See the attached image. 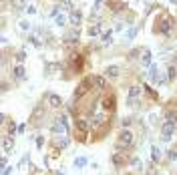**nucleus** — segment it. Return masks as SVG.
<instances>
[{"label": "nucleus", "mask_w": 177, "mask_h": 175, "mask_svg": "<svg viewBox=\"0 0 177 175\" xmlns=\"http://www.w3.org/2000/svg\"><path fill=\"white\" fill-rule=\"evenodd\" d=\"M42 143H44V139H42V137H39V139H36V145L42 147Z\"/></svg>", "instance_id": "nucleus-28"}, {"label": "nucleus", "mask_w": 177, "mask_h": 175, "mask_svg": "<svg viewBox=\"0 0 177 175\" xmlns=\"http://www.w3.org/2000/svg\"><path fill=\"white\" fill-rule=\"evenodd\" d=\"M89 129H91V123L85 121V119H77L75 121V133H77V139L85 141V137L89 135Z\"/></svg>", "instance_id": "nucleus-1"}, {"label": "nucleus", "mask_w": 177, "mask_h": 175, "mask_svg": "<svg viewBox=\"0 0 177 175\" xmlns=\"http://www.w3.org/2000/svg\"><path fill=\"white\" fill-rule=\"evenodd\" d=\"M93 87H97V91H105L107 89V78L103 75H93Z\"/></svg>", "instance_id": "nucleus-4"}, {"label": "nucleus", "mask_w": 177, "mask_h": 175, "mask_svg": "<svg viewBox=\"0 0 177 175\" xmlns=\"http://www.w3.org/2000/svg\"><path fill=\"white\" fill-rule=\"evenodd\" d=\"M30 40H32L34 46H40V42H39V38H36V36H30Z\"/></svg>", "instance_id": "nucleus-27"}, {"label": "nucleus", "mask_w": 177, "mask_h": 175, "mask_svg": "<svg viewBox=\"0 0 177 175\" xmlns=\"http://www.w3.org/2000/svg\"><path fill=\"white\" fill-rule=\"evenodd\" d=\"M121 125H123V127H125V129H127V127H129V125H131V119H123V121H121Z\"/></svg>", "instance_id": "nucleus-25"}, {"label": "nucleus", "mask_w": 177, "mask_h": 175, "mask_svg": "<svg viewBox=\"0 0 177 175\" xmlns=\"http://www.w3.org/2000/svg\"><path fill=\"white\" fill-rule=\"evenodd\" d=\"M171 2H177V0H171Z\"/></svg>", "instance_id": "nucleus-29"}, {"label": "nucleus", "mask_w": 177, "mask_h": 175, "mask_svg": "<svg viewBox=\"0 0 177 175\" xmlns=\"http://www.w3.org/2000/svg\"><path fill=\"white\" fill-rule=\"evenodd\" d=\"M159 32H161V34H169V32H171V24H169L167 20H161V22H159Z\"/></svg>", "instance_id": "nucleus-12"}, {"label": "nucleus", "mask_w": 177, "mask_h": 175, "mask_svg": "<svg viewBox=\"0 0 177 175\" xmlns=\"http://www.w3.org/2000/svg\"><path fill=\"white\" fill-rule=\"evenodd\" d=\"M139 95H141V87H131L127 91V107H137Z\"/></svg>", "instance_id": "nucleus-3"}, {"label": "nucleus", "mask_w": 177, "mask_h": 175, "mask_svg": "<svg viewBox=\"0 0 177 175\" xmlns=\"http://www.w3.org/2000/svg\"><path fill=\"white\" fill-rule=\"evenodd\" d=\"M167 153H169V159H171V161L177 159V151H167Z\"/></svg>", "instance_id": "nucleus-24"}, {"label": "nucleus", "mask_w": 177, "mask_h": 175, "mask_svg": "<svg viewBox=\"0 0 177 175\" xmlns=\"http://www.w3.org/2000/svg\"><path fill=\"white\" fill-rule=\"evenodd\" d=\"M24 60H26V53H24V50L16 53V63H24Z\"/></svg>", "instance_id": "nucleus-19"}, {"label": "nucleus", "mask_w": 177, "mask_h": 175, "mask_svg": "<svg viewBox=\"0 0 177 175\" xmlns=\"http://www.w3.org/2000/svg\"><path fill=\"white\" fill-rule=\"evenodd\" d=\"M10 171H12V167H8V165H6L4 169H2V175H10Z\"/></svg>", "instance_id": "nucleus-26"}, {"label": "nucleus", "mask_w": 177, "mask_h": 175, "mask_svg": "<svg viewBox=\"0 0 177 175\" xmlns=\"http://www.w3.org/2000/svg\"><path fill=\"white\" fill-rule=\"evenodd\" d=\"M46 101H48V105H50L53 109L62 107V99L58 97V95H54V93H48V95H46Z\"/></svg>", "instance_id": "nucleus-6"}, {"label": "nucleus", "mask_w": 177, "mask_h": 175, "mask_svg": "<svg viewBox=\"0 0 177 175\" xmlns=\"http://www.w3.org/2000/svg\"><path fill=\"white\" fill-rule=\"evenodd\" d=\"M12 147H14V137H12V135H4V137H2V151L8 153Z\"/></svg>", "instance_id": "nucleus-7"}, {"label": "nucleus", "mask_w": 177, "mask_h": 175, "mask_svg": "<svg viewBox=\"0 0 177 175\" xmlns=\"http://www.w3.org/2000/svg\"><path fill=\"white\" fill-rule=\"evenodd\" d=\"M111 38H113V32H111V30L103 34V42H105V44H109V42H111Z\"/></svg>", "instance_id": "nucleus-20"}, {"label": "nucleus", "mask_w": 177, "mask_h": 175, "mask_svg": "<svg viewBox=\"0 0 177 175\" xmlns=\"http://www.w3.org/2000/svg\"><path fill=\"white\" fill-rule=\"evenodd\" d=\"M103 103H105V105H103V107L107 109V111H113V109H115V97H113V95H107L105 99H103Z\"/></svg>", "instance_id": "nucleus-9"}, {"label": "nucleus", "mask_w": 177, "mask_h": 175, "mask_svg": "<svg viewBox=\"0 0 177 175\" xmlns=\"http://www.w3.org/2000/svg\"><path fill=\"white\" fill-rule=\"evenodd\" d=\"M81 20H83V14L79 12V10H72V12H71V22L79 26V24H81Z\"/></svg>", "instance_id": "nucleus-11"}, {"label": "nucleus", "mask_w": 177, "mask_h": 175, "mask_svg": "<svg viewBox=\"0 0 177 175\" xmlns=\"http://www.w3.org/2000/svg\"><path fill=\"white\" fill-rule=\"evenodd\" d=\"M151 159H153L155 163H157V161L161 159V151H159V147H155V145L151 147Z\"/></svg>", "instance_id": "nucleus-14"}, {"label": "nucleus", "mask_w": 177, "mask_h": 175, "mask_svg": "<svg viewBox=\"0 0 177 175\" xmlns=\"http://www.w3.org/2000/svg\"><path fill=\"white\" fill-rule=\"evenodd\" d=\"M135 34H137V28H129V30H127V34H125V38H127V40H133Z\"/></svg>", "instance_id": "nucleus-18"}, {"label": "nucleus", "mask_w": 177, "mask_h": 175, "mask_svg": "<svg viewBox=\"0 0 177 175\" xmlns=\"http://www.w3.org/2000/svg\"><path fill=\"white\" fill-rule=\"evenodd\" d=\"M173 133H175V125H173V123H165V125L161 127V135H163V139H165V141H169V139H171Z\"/></svg>", "instance_id": "nucleus-5"}, {"label": "nucleus", "mask_w": 177, "mask_h": 175, "mask_svg": "<svg viewBox=\"0 0 177 175\" xmlns=\"http://www.w3.org/2000/svg\"><path fill=\"white\" fill-rule=\"evenodd\" d=\"M133 145V133L127 129V131H121L119 133V139H117V149H125V147H131Z\"/></svg>", "instance_id": "nucleus-2"}, {"label": "nucleus", "mask_w": 177, "mask_h": 175, "mask_svg": "<svg viewBox=\"0 0 177 175\" xmlns=\"http://www.w3.org/2000/svg\"><path fill=\"white\" fill-rule=\"evenodd\" d=\"M99 32H101V24H95V26L89 28V36H97Z\"/></svg>", "instance_id": "nucleus-17"}, {"label": "nucleus", "mask_w": 177, "mask_h": 175, "mask_svg": "<svg viewBox=\"0 0 177 175\" xmlns=\"http://www.w3.org/2000/svg\"><path fill=\"white\" fill-rule=\"evenodd\" d=\"M14 77L18 78V81H22V78L26 77V71H24L22 64H16V67H14Z\"/></svg>", "instance_id": "nucleus-10"}, {"label": "nucleus", "mask_w": 177, "mask_h": 175, "mask_svg": "<svg viewBox=\"0 0 177 175\" xmlns=\"http://www.w3.org/2000/svg\"><path fill=\"white\" fill-rule=\"evenodd\" d=\"M67 24V16H57V26H65Z\"/></svg>", "instance_id": "nucleus-21"}, {"label": "nucleus", "mask_w": 177, "mask_h": 175, "mask_svg": "<svg viewBox=\"0 0 177 175\" xmlns=\"http://www.w3.org/2000/svg\"><path fill=\"white\" fill-rule=\"evenodd\" d=\"M12 6H18V10H20L24 6V2H22V0H12Z\"/></svg>", "instance_id": "nucleus-22"}, {"label": "nucleus", "mask_w": 177, "mask_h": 175, "mask_svg": "<svg viewBox=\"0 0 177 175\" xmlns=\"http://www.w3.org/2000/svg\"><path fill=\"white\" fill-rule=\"evenodd\" d=\"M87 165V159L85 157H77V159H75V167H79V169H83V167Z\"/></svg>", "instance_id": "nucleus-16"}, {"label": "nucleus", "mask_w": 177, "mask_h": 175, "mask_svg": "<svg viewBox=\"0 0 177 175\" xmlns=\"http://www.w3.org/2000/svg\"><path fill=\"white\" fill-rule=\"evenodd\" d=\"M175 77H177L175 67H169V68H167V81H175Z\"/></svg>", "instance_id": "nucleus-15"}, {"label": "nucleus", "mask_w": 177, "mask_h": 175, "mask_svg": "<svg viewBox=\"0 0 177 175\" xmlns=\"http://www.w3.org/2000/svg\"><path fill=\"white\" fill-rule=\"evenodd\" d=\"M141 64H143V67H151V53H149L147 49L143 50V57H141Z\"/></svg>", "instance_id": "nucleus-13"}, {"label": "nucleus", "mask_w": 177, "mask_h": 175, "mask_svg": "<svg viewBox=\"0 0 177 175\" xmlns=\"http://www.w3.org/2000/svg\"><path fill=\"white\" fill-rule=\"evenodd\" d=\"M105 75H107L109 78H117V77H119V67H117V64L107 67V68H105Z\"/></svg>", "instance_id": "nucleus-8"}, {"label": "nucleus", "mask_w": 177, "mask_h": 175, "mask_svg": "<svg viewBox=\"0 0 177 175\" xmlns=\"http://www.w3.org/2000/svg\"><path fill=\"white\" fill-rule=\"evenodd\" d=\"M26 12H28V14H36V8L30 4V6H26Z\"/></svg>", "instance_id": "nucleus-23"}]
</instances>
